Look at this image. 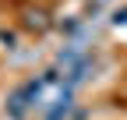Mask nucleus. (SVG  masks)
Listing matches in <instances>:
<instances>
[{
  "instance_id": "3",
  "label": "nucleus",
  "mask_w": 127,
  "mask_h": 120,
  "mask_svg": "<svg viewBox=\"0 0 127 120\" xmlns=\"http://www.w3.org/2000/svg\"><path fill=\"white\" fill-rule=\"evenodd\" d=\"M109 21L113 25H127V7H117L113 14H109Z\"/></svg>"
},
{
  "instance_id": "2",
  "label": "nucleus",
  "mask_w": 127,
  "mask_h": 120,
  "mask_svg": "<svg viewBox=\"0 0 127 120\" xmlns=\"http://www.w3.org/2000/svg\"><path fill=\"white\" fill-rule=\"evenodd\" d=\"M0 42H4L7 50H14V42H18V35H14V32H7V28H0Z\"/></svg>"
},
{
  "instance_id": "1",
  "label": "nucleus",
  "mask_w": 127,
  "mask_h": 120,
  "mask_svg": "<svg viewBox=\"0 0 127 120\" xmlns=\"http://www.w3.org/2000/svg\"><path fill=\"white\" fill-rule=\"evenodd\" d=\"M25 25H28V28H39V32L46 28V21H42V14H39V11H32L28 18H25Z\"/></svg>"
}]
</instances>
